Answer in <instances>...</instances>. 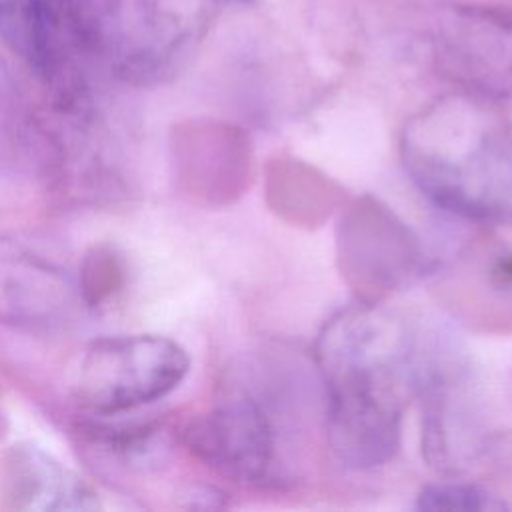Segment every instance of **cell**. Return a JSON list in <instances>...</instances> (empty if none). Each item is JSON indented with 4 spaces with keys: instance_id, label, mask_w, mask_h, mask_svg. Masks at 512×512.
<instances>
[{
    "instance_id": "6da1fadb",
    "label": "cell",
    "mask_w": 512,
    "mask_h": 512,
    "mask_svg": "<svg viewBox=\"0 0 512 512\" xmlns=\"http://www.w3.org/2000/svg\"><path fill=\"white\" fill-rule=\"evenodd\" d=\"M422 342L404 318L366 300L342 308L322 328L316 360L326 388V434L344 466L376 468L396 454Z\"/></svg>"
},
{
    "instance_id": "7a4b0ae2",
    "label": "cell",
    "mask_w": 512,
    "mask_h": 512,
    "mask_svg": "<svg viewBox=\"0 0 512 512\" xmlns=\"http://www.w3.org/2000/svg\"><path fill=\"white\" fill-rule=\"evenodd\" d=\"M400 152L440 210L512 226V122L488 98L462 90L428 104L406 122Z\"/></svg>"
},
{
    "instance_id": "3957f363",
    "label": "cell",
    "mask_w": 512,
    "mask_h": 512,
    "mask_svg": "<svg viewBox=\"0 0 512 512\" xmlns=\"http://www.w3.org/2000/svg\"><path fill=\"white\" fill-rule=\"evenodd\" d=\"M188 370V352L168 336H102L78 354L70 396L90 416H122L172 394Z\"/></svg>"
},
{
    "instance_id": "277c9868",
    "label": "cell",
    "mask_w": 512,
    "mask_h": 512,
    "mask_svg": "<svg viewBox=\"0 0 512 512\" xmlns=\"http://www.w3.org/2000/svg\"><path fill=\"white\" fill-rule=\"evenodd\" d=\"M208 22V0H108L102 68L126 84L172 76Z\"/></svg>"
},
{
    "instance_id": "5b68a950",
    "label": "cell",
    "mask_w": 512,
    "mask_h": 512,
    "mask_svg": "<svg viewBox=\"0 0 512 512\" xmlns=\"http://www.w3.org/2000/svg\"><path fill=\"white\" fill-rule=\"evenodd\" d=\"M180 440L208 470L240 484L276 480L278 430L270 408L250 392H232L192 416Z\"/></svg>"
},
{
    "instance_id": "8992f818",
    "label": "cell",
    "mask_w": 512,
    "mask_h": 512,
    "mask_svg": "<svg viewBox=\"0 0 512 512\" xmlns=\"http://www.w3.org/2000/svg\"><path fill=\"white\" fill-rule=\"evenodd\" d=\"M438 74L464 92L512 98V10L454 6L440 14L432 34Z\"/></svg>"
},
{
    "instance_id": "52a82bcc",
    "label": "cell",
    "mask_w": 512,
    "mask_h": 512,
    "mask_svg": "<svg viewBox=\"0 0 512 512\" xmlns=\"http://www.w3.org/2000/svg\"><path fill=\"white\" fill-rule=\"evenodd\" d=\"M338 260L342 274L366 302L412 282L426 264L412 230L368 196L354 202L340 220Z\"/></svg>"
},
{
    "instance_id": "ba28073f",
    "label": "cell",
    "mask_w": 512,
    "mask_h": 512,
    "mask_svg": "<svg viewBox=\"0 0 512 512\" xmlns=\"http://www.w3.org/2000/svg\"><path fill=\"white\" fill-rule=\"evenodd\" d=\"M78 274L52 250L16 234H0V322L54 328L80 306Z\"/></svg>"
},
{
    "instance_id": "9c48e42d",
    "label": "cell",
    "mask_w": 512,
    "mask_h": 512,
    "mask_svg": "<svg viewBox=\"0 0 512 512\" xmlns=\"http://www.w3.org/2000/svg\"><path fill=\"white\" fill-rule=\"evenodd\" d=\"M0 508L24 512L100 510V494L76 470L34 442H16L0 456Z\"/></svg>"
},
{
    "instance_id": "30bf717a",
    "label": "cell",
    "mask_w": 512,
    "mask_h": 512,
    "mask_svg": "<svg viewBox=\"0 0 512 512\" xmlns=\"http://www.w3.org/2000/svg\"><path fill=\"white\" fill-rule=\"evenodd\" d=\"M268 200L280 216L314 226L342 202V190L296 158H276L268 166Z\"/></svg>"
},
{
    "instance_id": "8fae6325",
    "label": "cell",
    "mask_w": 512,
    "mask_h": 512,
    "mask_svg": "<svg viewBox=\"0 0 512 512\" xmlns=\"http://www.w3.org/2000/svg\"><path fill=\"white\" fill-rule=\"evenodd\" d=\"M34 118L8 60L0 52V172L14 168L32 146Z\"/></svg>"
},
{
    "instance_id": "7c38bea8",
    "label": "cell",
    "mask_w": 512,
    "mask_h": 512,
    "mask_svg": "<svg viewBox=\"0 0 512 512\" xmlns=\"http://www.w3.org/2000/svg\"><path fill=\"white\" fill-rule=\"evenodd\" d=\"M0 42L34 72L40 56L38 0H0Z\"/></svg>"
},
{
    "instance_id": "4fadbf2b",
    "label": "cell",
    "mask_w": 512,
    "mask_h": 512,
    "mask_svg": "<svg viewBox=\"0 0 512 512\" xmlns=\"http://www.w3.org/2000/svg\"><path fill=\"white\" fill-rule=\"evenodd\" d=\"M416 506L426 512H488L504 510L506 504L474 484L438 482L420 490Z\"/></svg>"
},
{
    "instance_id": "5bb4252c",
    "label": "cell",
    "mask_w": 512,
    "mask_h": 512,
    "mask_svg": "<svg viewBox=\"0 0 512 512\" xmlns=\"http://www.w3.org/2000/svg\"><path fill=\"white\" fill-rule=\"evenodd\" d=\"M120 282L122 266L116 254L104 246H94V250L84 256L78 270L82 302L86 306H98L120 286Z\"/></svg>"
},
{
    "instance_id": "9a60e30c",
    "label": "cell",
    "mask_w": 512,
    "mask_h": 512,
    "mask_svg": "<svg viewBox=\"0 0 512 512\" xmlns=\"http://www.w3.org/2000/svg\"><path fill=\"white\" fill-rule=\"evenodd\" d=\"M232 2H248V0H232Z\"/></svg>"
}]
</instances>
